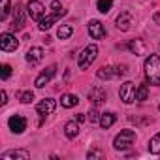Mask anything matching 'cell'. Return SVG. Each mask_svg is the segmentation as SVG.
<instances>
[{"label": "cell", "instance_id": "1", "mask_svg": "<svg viewBox=\"0 0 160 160\" xmlns=\"http://www.w3.org/2000/svg\"><path fill=\"white\" fill-rule=\"evenodd\" d=\"M143 68H145V77H147V81H149L151 85L160 87V57H158V55L147 57Z\"/></svg>", "mask_w": 160, "mask_h": 160}, {"label": "cell", "instance_id": "2", "mask_svg": "<svg viewBox=\"0 0 160 160\" xmlns=\"http://www.w3.org/2000/svg\"><path fill=\"white\" fill-rule=\"evenodd\" d=\"M62 15H66L64 8L60 6L58 0H53V4H51V13H49V15H45V17H42V19L38 21L40 30H47V28H51V27H53V23H57Z\"/></svg>", "mask_w": 160, "mask_h": 160}, {"label": "cell", "instance_id": "3", "mask_svg": "<svg viewBox=\"0 0 160 160\" xmlns=\"http://www.w3.org/2000/svg\"><path fill=\"white\" fill-rule=\"evenodd\" d=\"M96 55H98V47L92 43V45H87L85 49H83V53L79 55V58H77V66L81 68V70H87L94 60H96Z\"/></svg>", "mask_w": 160, "mask_h": 160}, {"label": "cell", "instance_id": "4", "mask_svg": "<svg viewBox=\"0 0 160 160\" xmlns=\"http://www.w3.org/2000/svg\"><path fill=\"white\" fill-rule=\"evenodd\" d=\"M134 139H136V132L134 130H121V134L113 139V147L117 151H124V149H128L134 143Z\"/></svg>", "mask_w": 160, "mask_h": 160}, {"label": "cell", "instance_id": "5", "mask_svg": "<svg viewBox=\"0 0 160 160\" xmlns=\"http://www.w3.org/2000/svg\"><path fill=\"white\" fill-rule=\"evenodd\" d=\"M119 96L124 104H132L136 100V85L132 81H124L121 85V91H119Z\"/></svg>", "mask_w": 160, "mask_h": 160}, {"label": "cell", "instance_id": "6", "mask_svg": "<svg viewBox=\"0 0 160 160\" xmlns=\"http://www.w3.org/2000/svg\"><path fill=\"white\" fill-rule=\"evenodd\" d=\"M17 47H19V42H17V38H15L13 34H10V32L0 34V49H2V51L12 53V51H15Z\"/></svg>", "mask_w": 160, "mask_h": 160}, {"label": "cell", "instance_id": "7", "mask_svg": "<svg viewBox=\"0 0 160 160\" xmlns=\"http://www.w3.org/2000/svg\"><path fill=\"white\" fill-rule=\"evenodd\" d=\"M55 73H57V66L55 64H51V66H47L38 77H36V81H34V85L38 87V89H42V87H45L49 81H51V79L55 77Z\"/></svg>", "mask_w": 160, "mask_h": 160}, {"label": "cell", "instance_id": "8", "mask_svg": "<svg viewBox=\"0 0 160 160\" xmlns=\"http://www.w3.org/2000/svg\"><path fill=\"white\" fill-rule=\"evenodd\" d=\"M43 12H45V8H43V4L40 2V0H30V2L27 4V13L34 21H40L43 17Z\"/></svg>", "mask_w": 160, "mask_h": 160}, {"label": "cell", "instance_id": "9", "mask_svg": "<svg viewBox=\"0 0 160 160\" xmlns=\"http://www.w3.org/2000/svg\"><path fill=\"white\" fill-rule=\"evenodd\" d=\"M8 126H10V130H12V132L21 134V132H25V130H27V119H25L23 115H12V117H10V121H8Z\"/></svg>", "mask_w": 160, "mask_h": 160}, {"label": "cell", "instance_id": "10", "mask_svg": "<svg viewBox=\"0 0 160 160\" xmlns=\"http://www.w3.org/2000/svg\"><path fill=\"white\" fill-rule=\"evenodd\" d=\"M55 108H57V102H55L53 98H43V100L36 106V111H38L42 117H45V115H51V113L55 111Z\"/></svg>", "mask_w": 160, "mask_h": 160}, {"label": "cell", "instance_id": "11", "mask_svg": "<svg viewBox=\"0 0 160 160\" xmlns=\"http://www.w3.org/2000/svg\"><path fill=\"white\" fill-rule=\"evenodd\" d=\"M132 21H134V17H132V13L130 12H121V15L117 17V28L119 30H122V32H126V30H130V27H132Z\"/></svg>", "mask_w": 160, "mask_h": 160}, {"label": "cell", "instance_id": "12", "mask_svg": "<svg viewBox=\"0 0 160 160\" xmlns=\"http://www.w3.org/2000/svg\"><path fill=\"white\" fill-rule=\"evenodd\" d=\"M89 34H91L94 40H102V38L106 36V28H104V25H102L100 21L92 19V21L89 23Z\"/></svg>", "mask_w": 160, "mask_h": 160}, {"label": "cell", "instance_id": "13", "mask_svg": "<svg viewBox=\"0 0 160 160\" xmlns=\"http://www.w3.org/2000/svg\"><path fill=\"white\" fill-rule=\"evenodd\" d=\"M27 62L30 64V66H36L42 58H43V49L42 47H30L28 51H27Z\"/></svg>", "mask_w": 160, "mask_h": 160}, {"label": "cell", "instance_id": "14", "mask_svg": "<svg viewBox=\"0 0 160 160\" xmlns=\"http://www.w3.org/2000/svg\"><path fill=\"white\" fill-rule=\"evenodd\" d=\"M106 98H108V94H106V91H104L102 87H92L91 92H89V100H91L94 106H100L102 102H106Z\"/></svg>", "mask_w": 160, "mask_h": 160}, {"label": "cell", "instance_id": "15", "mask_svg": "<svg viewBox=\"0 0 160 160\" xmlns=\"http://www.w3.org/2000/svg\"><path fill=\"white\" fill-rule=\"evenodd\" d=\"M15 30H21L25 27V13H23V6L21 4H15V15H13V25H12Z\"/></svg>", "mask_w": 160, "mask_h": 160}, {"label": "cell", "instance_id": "16", "mask_svg": "<svg viewBox=\"0 0 160 160\" xmlns=\"http://www.w3.org/2000/svg\"><path fill=\"white\" fill-rule=\"evenodd\" d=\"M128 49H130L134 55H145V53H147V45H145L143 40H130Z\"/></svg>", "mask_w": 160, "mask_h": 160}, {"label": "cell", "instance_id": "17", "mask_svg": "<svg viewBox=\"0 0 160 160\" xmlns=\"http://www.w3.org/2000/svg\"><path fill=\"white\" fill-rule=\"evenodd\" d=\"M2 160H10V158H21V160H28L30 154L27 151H8V152H2L0 154Z\"/></svg>", "mask_w": 160, "mask_h": 160}, {"label": "cell", "instance_id": "18", "mask_svg": "<svg viewBox=\"0 0 160 160\" xmlns=\"http://www.w3.org/2000/svg\"><path fill=\"white\" fill-rule=\"evenodd\" d=\"M77 104H79V98L75 94H62L60 96V106L62 108H68L70 109V108H75Z\"/></svg>", "mask_w": 160, "mask_h": 160}, {"label": "cell", "instance_id": "19", "mask_svg": "<svg viewBox=\"0 0 160 160\" xmlns=\"http://www.w3.org/2000/svg\"><path fill=\"white\" fill-rule=\"evenodd\" d=\"M64 134H66V138H75L77 134H79V124L75 122V121H70V122H66L64 124Z\"/></svg>", "mask_w": 160, "mask_h": 160}, {"label": "cell", "instance_id": "20", "mask_svg": "<svg viewBox=\"0 0 160 160\" xmlns=\"http://www.w3.org/2000/svg\"><path fill=\"white\" fill-rule=\"evenodd\" d=\"M115 121H117L115 113H104V115L100 117V126H102L104 130H108L109 126H113V124H115Z\"/></svg>", "mask_w": 160, "mask_h": 160}, {"label": "cell", "instance_id": "21", "mask_svg": "<svg viewBox=\"0 0 160 160\" xmlns=\"http://www.w3.org/2000/svg\"><path fill=\"white\" fill-rule=\"evenodd\" d=\"M72 32H73V27H72V25H60L58 30H57V36H58L60 40H68V38L72 36Z\"/></svg>", "mask_w": 160, "mask_h": 160}, {"label": "cell", "instance_id": "22", "mask_svg": "<svg viewBox=\"0 0 160 160\" xmlns=\"http://www.w3.org/2000/svg\"><path fill=\"white\" fill-rule=\"evenodd\" d=\"M149 151H151V154H160V132L151 138V141H149Z\"/></svg>", "mask_w": 160, "mask_h": 160}, {"label": "cell", "instance_id": "23", "mask_svg": "<svg viewBox=\"0 0 160 160\" xmlns=\"http://www.w3.org/2000/svg\"><path fill=\"white\" fill-rule=\"evenodd\" d=\"M147 94H149L147 83H141V85H138V87H136V100L145 102V100H147Z\"/></svg>", "mask_w": 160, "mask_h": 160}, {"label": "cell", "instance_id": "24", "mask_svg": "<svg viewBox=\"0 0 160 160\" xmlns=\"http://www.w3.org/2000/svg\"><path fill=\"white\" fill-rule=\"evenodd\" d=\"M115 75V70L111 68V66H102L100 70H98V77L100 79H111Z\"/></svg>", "mask_w": 160, "mask_h": 160}, {"label": "cell", "instance_id": "25", "mask_svg": "<svg viewBox=\"0 0 160 160\" xmlns=\"http://www.w3.org/2000/svg\"><path fill=\"white\" fill-rule=\"evenodd\" d=\"M111 6H113V0H98V2H96V8L102 13H108L111 10Z\"/></svg>", "mask_w": 160, "mask_h": 160}, {"label": "cell", "instance_id": "26", "mask_svg": "<svg viewBox=\"0 0 160 160\" xmlns=\"http://www.w3.org/2000/svg\"><path fill=\"white\" fill-rule=\"evenodd\" d=\"M19 100H21L23 104H30V102L34 100L32 91H23V92H19Z\"/></svg>", "mask_w": 160, "mask_h": 160}, {"label": "cell", "instance_id": "27", "mask_svg": "<svg viewBox=\"0 0 160 160\" xmlns=\"http://www.w3.org/2000/svg\"><path fill=\"white\" fill-rule=\"evenodd\" d=\"M0 2H2V12H0V19L6 21V17H8V13H10V0H0Z\"/></svg>", "mask_w": 160, "mask_h": 160}, {"label": "cell", "instance_id": "28", "mask_svg": "<svg viewBox=\"0 0 160 160\" xmlns=\"http://www.w3.org/2000/svg\"><path fill=\"white\" fill-rule=\"evenodd\" d=\"M87 158H89V160H92V158H104V152H102L100 149H91V151L87 152Z\"/></svg>", "mask_w": 160, "mask_h": 160}, {"label": "cell", "instance_id": "29", "mask_svg": "<svg viewBox=\"0 0 160 160\" xmlns=\"http://www.w3.org/2000/svg\"><path fill=\"white\" fill-rule=\"evenodd\" d=\"M0 75H2V79H8L12 75V66L10 64H2V72H0Z\"/></svg>", "mask_w": 160, "mask_h": 160}, {"label": "cell", "instance_id": "30", "mask_svg": "<svg viewBox=\"0 0 160 160\" xmlns=\"http://www.w3.org/2000/svg\"><path fill=\"white\" fill-rule=\"evenodd\" d=\"M126 73H128V66L126 64H119L115 68V75H126Z\"/></svg>", "mask_w": 160, "mask_h": 160}, {"label": "cell", "instance_id": "31", "mask_svg": "<svg viewBox=\"0 0 160 160\" xmlns=\"http://www.w3.org/2000/svg\"><path fill=\"white\" fill-rule=\"evenodd\" d=\"M89 119H91V122L98 121V111H96V109H91V113H89Z\"/></svg>", "mask_w": 160, "mask_h": 160}, {"label": "cell", "instance_id": "32", "mask_svg": "<svg viewBox=\"0 0 160 160\" xmlns=\"http://www.w3.org/2000/svg\"><path fill=\"white\" fill-rule=\"evenodd\" d=\"M0 98H2V100H0V104H2V106H6V102H8V94H6V91H2V92H0Z\"/></svg>", "mask_w": 160, "mask_h": 160}, {"label": "cell", "instance_id": "33", "mask_svg": "<svg viewBox=\"0 0 160 160\" xmlns=\"http://www.w3.org/2000/svg\"><path fill=\"white\" fill-rule=\"evenodd\" d=\"M75 119H77V121H79V122H83V121H85V113H79V115H77V117H75Z\"/></svg>", "mask_w": 160, "mask_h": 160}, {"label": "cell", "instance_id": "34", "mask_svg": "<svg viewBox=\"0 0 160 160\" xmlns=\"http://www.w3.org/2000/svg\"><path fill=\"white\" fill-rule=\"evenodd\" d=\"M154 21H156V23L160 25V12H158V13H154Z\"/></svg>", "mask_w": 160, "mask_h": 160}, {"label": "cell", "instance_id": "35", "mask_svg": "<svg viewBox=\"0 0 160 160\" xmlns=\"http://www.w3.org/2000/svg\"><path fill=\"white\" fill-rule=\"evenodd\" d=\"M158 109H160V106H158Z\"/></svg>", "mask_w": 160, "mask_h": 160}]
</instances>
